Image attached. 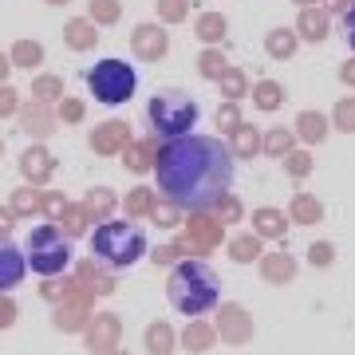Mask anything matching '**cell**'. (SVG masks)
<instances>
[{"instance_id": "6da1fadb", "label": "cell", "mask_w": 355, "mask_h": 355, "mask_svg": "<svg viewBox=\"0 0 355 355\" xmlns=\"http://www.w3.org/2000/svg\"><path fill=\"white\" fill-rule=\"evenodd\" d=\"M154 174L166 202L190 214H205L233 186V154L214 135H182L158 146Z\"/></svg>"}, {"instance_id": "7a4b0ae2", "label": "cell", "mask_w": 355, "mask_h": 355, "mask_svg": "<svg viewBox=\"0 0 355 355\" xmlns=\"http://www.w3.org/2000/svg\"><path fill=\"white\" fill-rule=\"evenodd\" d=\"M166 296L182 316H202L217 304V272L205 261H182L166 280Z\"/></svg>"}, {"instance_id": "3957f363", "label": "cell", "mask_w": 355, "mask_h": 355, "mask_svg": "<svg viewBox=\"0 0 355 355\" xmlns=\"http://www.w3.org/2000/svg\"><path fill=\"white\" fill-rule=\"evenodd\" d=\"M142 253H146V237L130 221H103L91 233V257L107 268H130Z\"/></svg>"}, {"instance_id": "277c9868", "label": "cell", "mask_w": 355, "mask_h": 355, "mask_svg": "<svg viewBox=\"0 0 355 355\" xmlns=\"http://www.w3.org/2000/svg\"><path fill=\"white\" fill-rule=\"evenodd\" d=\"M146 114H150L154 135L166 139V142L182 139V135H193V127H198V103L178 87L158 91V95L150 99V107H146Z\"/></svg>"}, {"instance_id": "5b68a950", "label": "cell", "mask_w": 355, "mask_h": 355, "mask_svg": "<svg viewBox=\"0 0 355 355\" xmlns=\"http://www.w3.org/2000/svg\"><path fill=\"white\" fill-rule=\"evenodd\" d=\"M24 261L32 265V272H40V277H55V272H64L67 261H71V245H67V237L55 225H40V229L28 233Z\"/></svg>"}, {"instance_id": "8992f818", "label": "cell", "mask_w": 355, "mask_h": 355, "mask_svg": "<svg viewBox=\"0 0 355 355\" xmlns=\"http://www.w3.org/2000/svg\"><path fill=\"white\" fill-rule=\"evenodd\" d=\"M87 87L91 95L99 103H107V107H119V103H127L130 95H135V87H139V76H135V67L127 64V60H99V64L87 71Z\"/></svg>"}, {"instance_id": "52a82bcc", "label": "cell", "mask_w": 355, "mask_h": 355, "mask_svg": "<svg viewBox=\"0 0 355 355\" xmlns=\"http://www.w3.org/2000/svg\"><path fill=\"white\" fill-rule=\"evenodd\" d=\"M296 36L304 40V44H324L331 36V12L324 4L300 8V16H296Z\"/></svg>"}, {"instance_id": "ba28073f", "label": "cell", "mask_w": 355, "mask_h": 355, "mask_svg": "<svg viewBox=\"0 0 355 355\" xmlns=\"http://www.w3.org/2000/svg\"><path fill=\"white\" fill-rule=\"evenodd\" d=\"M130 48H135V55H139V60L158 64L166 51H170V36H166L158 24H139V28H135V36H130Z\"/></svg>"}, {"instance_id": "9c48e42d", "label": "cell", "mask_w": 355, "mask_h": 355, "mask_svg": "<svg viewBox=\"0 0 355 355\" xmlns=\"http://www.w3.org/2000/svg\"><path fill=\"white\" fill-rule=\"evenodd\" d=\"M328 130H331V119H328V114L300 111V114H296V127H292V135H296L300 142H308V146H320V142L328 139Z\"/></svg>"}, {"instance_id": "30bf717a", "label": "cell", "mask_w": 355, "mask_h": 355, "mask_svg": "<svg viewBox=\"0 0 355 355\" xmlns=\"http://www.w3.org/2000/svg\"><path fill=\"white\" fill-rule=\"evenodd\" d=\"M24 268H28L24 253H20V249H16V245L0 241V292L16 288V284H20V280H24Z\"/></svg>"}, {"instance_id": "8fae6325", "label": "cell", "mask_w": 355, "mask_h": 355, "mask_svg": "<svg viewBox=\"0 0 355 355\" xmlns=\"http://www.w3.org/2000/svg\"><path fill=\"white\" fill-rule=\"evenodd\" d=\"M225 32H229V20L221 12H198L193 16V36L202 40L205 48H221Z\"/></svg>"}, {"instance_id": "7c38bea8", "label": "cell", "mask_w": 355, "mask_h": 355, "mask_svg": "<svg viewBox=\"0 0 355 355\" xmlns=\"http://www.w3.org/2000/svg\"><path fill=\"white\" fill-rule=\"evenodd\" d=\"M300 48V36H296V28H268L265 32V51L268 60H292Z\"/></svg>"}, {"instance_id": "4fadbf2b", "label": "cell", "mask_w": 355, "mask_h": 355, "mask_svg": "<svg viewBox=\"0 0 355 355\" xmlns=\"http://www.w3.org/2000/svg\"><path fill=\"white\" fill-rule=\"evenodd\" d=\"M221 336H225L229 343H245L249 336H253V324H249V316H245L237 304L221 308Z\"/></svg>"}, {"instance_id": "5bb4252c", "label": "cell", "mask_w": 355, "mask_h": 355, "mask_svg": "<svg viewBox=\"0 0 355 355\" xmlns=\"http://www.w3.org/2000/svg\"><path fill=\"white\" fill-rule=\"evenodd\" d=\"M257 150H261V130L257 127L241 123L237 130H229V154L233 158H253Z\"/></svg>"}, {"instance_id": "9a60e30c", "label": "cell", "mask_w": 355, "mask_h": 355, "mask_svg": "<svg viewBox=\"0 0 355 355\" xmlns=\"http://www.w3.org/2000/svg\"><path fill=\"white\" fill-rule=\"evenodd\" d=\"M249 95H253L257 111H280L284 107V87H280L277 79H257Z\"/></svg>"}, {"instance_id": "2e32d148", "label": "cell", "mask_w": 355, "mask_h": 355, "mask_svg": "<svg viewBox=\"0 0 355 355\" xmlns=\"http://www.w3.org/2000/svg\"><path fill=\"white\" fill-rule=\"evenodd\" d=\"M217 91H221L225 99H237V103H241L253 87H249V76H245L241 67H233V64H229L225 71H221V79H217Z\"/></svg>"}, {"instance_id": "e0dca14e", "label": "cell", "mask_w": 355, "mask_h": 355, "mask_svg": "<svg viewBox=\"0 0 355 355\" xmlns=\"http://www.w3.org/2000/svg\"><path fill=\"white\" fill-rule=\"evenodd\" d=\"M225 67H229V60H225V51H221V48H202V51H198V76H202V79L217 83Z\"/></svg>"}, {"instance_id": "ac0fdd59", "label": "cell", "mask_w": 355, "mask_h": 355, "mask_svg": "<svg viewBox=\"0 0 355 355\" xmlns=\"http://www.w3.org/2000/svg\"><path fill=\"white\" fill-rule=\"evenodd\" d=\"M292 142H296V135H292L288 127H272L265 139H261V150L272 154V158H284V154L292 150Z\"/></svg>"}, {"instance_id": "d6986e66", "label": "cell", "mask_w": 355, "mask_h": 355, "mask_svg": "<svg viewBox=\"0 0 355 355\" xmlns=\"http://www.w3.org/2000/svg\"><path fill=\"white\" fill-rule=\"evenodd\" d=\"M193 12V0H158V20L162 24H182V20H190Z\"/></svg>"}, {"instance_id": "ffe728a7", "label": "cell", "mask_w": 355, "mask_h": 355, "mask_svg": "<svg viewBox=\"0 0 355 355\" xmlns=\"http://www.w3.org/2000/svg\"><path fill=\"white\" fill-rule=\"evenodd\" d=\"M331 127L343 130V135H355V95H347L331 107Z\"/></svg>"}, {"instance_id": "44dd1931", "label": "cell", "mask_w": 355, "mask_h": 355, "mask_svg": "<svg viewBox=\"0 0 355 355\" xmlns=\"http://www.w3.org/2000/svg\"><path fill=\"white\" fill-rule=\"evenodd\" d=\"M320 202L316 198H308V193H296V202H292V221H300V225H312V221H320Z\"/></svg>"}, {"instance_id": "7402d4cb", "label": "cell", "mask_w": 355, "mask_h": 355, "mask_svg": "<svg viewBox=\"0 0 355 355\" xmlns=\"http://www.w3.org/2000/svg\"><path fill=\"white\" fill-rule=\"evenodd\" d=\"M91 142H95L99 150H114V146H123V142H127V123H103V130Z\"/></svg>"}, {"instance_id": "603a6c76", "label": "cell", "mask_w": 355, "mask_h": 355, "mask_svg": "<svg viewBox=\"0 0 355 355\" xmlns=\"http://www.w3.org/2000/svg\"><path fill=\"white\" fill-rule=\"evenodd\" d=\"M214 119H217V127L225 130V135H229V130H237V127L245 123V119H241V107H237V99H225L221 107H217Z\"/></svg>"}, {"instance_id": "cb8c5ba5", "label": "cell", "mask_w": 355, "mask_h": 355, "mask_svg": "<svg viewBox=\"0 0 355 355\" xmlns=\"http://www.w3.org/2000/svg\"><path fill=\"white\" fill-rule=\"evenodd\" d=\"M253 221H257V233H261V237H280V233H284V217H280L277 209H261Z\"/></svg>"}, {"instance_id": "d4e9b609", "label": "cell", "mask_w": 355, "mask_h": 355, "mask_svg": "<svg viewBox=\"0 0 355 355\" xmlns=\"http://www.w3.org/2000/svg\"><path fill=\"white\" fill-rule=\"evenodd\" d=\"M292 272H296V265H292L284 253H277V257H268V261H265V277L268 280H288Z\"/></svg>"}, {"instance_id": "484cf974", "label": "cell", "mask_w": 355, "mask_h": 355, "mask_svg": "<svg viewBox=\"0 0 355 355\" xmlns=\"http://www.w3.org/2000/svg\"><path fill=\"white\" fill-rule=\"evenodd\" d=\"M284 170H288L292 178H304L308 170H312V154L308 150H288L284 154Z\"/></svg>"}, {"instance_id": "4316f807", "label": "cell", "mask_w": 355, "mask_h": 355, "mask_svg": "<svg viewBox=\"0 0 355 355\" xmlns=\"http://www.w3.org/2000/svg\"><path fill=\"white\" fill-rule=\"evenodd\" d=\"M229 253H233V261H253V257L261 253V241H257V237H233Z\"/></svg>"}, {"instance_id": "83f0119b", "label": "cell", "mask_w": 355, "mask_h": 355, "mask_svg": "<svg viewBox=\"0 0 355 355\" xmlns=\"http://www.w3.org/2000/svg\"><path fill=\"white\" fill-rule=\"evenodd\" d=\"M67 40H71V48H91L95 44V32H91V24L76 20V24H67Z\"/></svg>"}, {"instance_id": "f1b7e54d", "label": "cell", "mask_w": 355, "mask_h": 355, "mask_svg": "<svg viewBox=\"0 0 355 355\" xmlns=\"http://www.w3.org/2000/svg\"><path fill=\"white\" fill-rule=\"evenodd\" d=\"M91 16L103 20V24H114L119 20V0H91Z\"/></svg>"}, {"instance_id": "f546056e", "label": "cell", "mask_w": 355, "mask_h": 355, "mask_svg": "<svg viewBox=\"0 0 355 355\" xmlns=\"http://www.w3.org/2000/svg\"><path fill=\"white\" fill-rule=\"evenodd\" d=\"M146 343H150V355H170V328H166V324H158V328H150V336H146Z\"/></svg>"}, {"instance_id": "4dcf8cb0", "label": "cell", "mask_w": 355, "mask_h": 355, "mask_svg": "<svg viewBox=\"0 0 355 355\" xmlns=\"http://www.w3.org/2000/svg\"><path fill=\"white\" fill-rule=\"evenodd\" d=\"M209 340H214V331L202 328V324H193V328L186 331V347H190V352H205V347H209Z\"/></svg>"}, {"instance_id": "1f68e13d", "label": "cell", "mask_w": 355, "mask_h": 355, "mask_svg": "<svg viewBox=\"0 0 355 355\" xmlns=\"http://www.w3.org/2000/svg\"><path fill=\"white\" fill-rule=\"evenodd\" d=\"M340 32H343V40H347V48L355 51V4L340 16Z\"/></svg>"}, {"instance_id": "d6a6232c", "label": "cell", "mask_w": 355, "mask_h": 355, "mask_svg": "<svg viewBox=\"0 0 355 355\" xmlns=\"http://www.w3.org/2000/svg\"><path fill=\"white\" fill-rule=\"evenodd\" d=\"M336 76H340V83H343V87H355V55H352V60H343Z\"/></svg>"}, {"instance_id": "836d02e7", "label": "cell", "mask_w": 355, "mask_h": 355, "mask_svg": "<svg viewBox=\"0 0 355 355\" xmlns=\"http://www.w3.org/2000/svg\"><path fill=\"white\" fill-rule=\"evenodd\" d=\"M308 257H312V265H328V261H331V245H312Z\"/></svg>"}, {"instance_id": "e575fe53", "label": "cell", "mask_w": 355, "mask_h": 355, "mask_svg": "<svg viewBox=\"0 0 355 355\" xmlns=\"http://www.w3.org/2000/svg\"><path fill=\"white\" fill-rule=\"evenodd\" d=\"M16 55H20L24 64H36V60H40V48H36V44H24V48L16 51Z\"/></svg>"}, {"instance_id": "d590c367", "label": "cell", "mask_w": 355, "mask_h": 355, "mask_svg": "<svg viewBox=\"0 0 355 355\" xmlns=\"http://www.w3.org/2000/svg\"><path fill=\"white\" fill-rule=\"evenodd\" d=\"M55 91H60V83H55V79H44V83H40V95H55Z\"/></svg>"}, {"instance_id": "8d00e7d4", "label": "cell", "mask_w": 355, "mask_h": 355, "mask_svg": "<svg viewBox=\"0 0 355 355\" xmlns=\"http://www.w3.org/2000/svg\"><path fill=\"white\" fill-rule=\"evenodd\" d=\"M130 205H135V209H150V193H135V202Z\"/></svg>"}, {"instance_id": "74e56055", "label": "cell", "mask_w": 355, "mask_h": 355, "mask_svg": "<svg viewBox=\"0 0 355 355\" xmlns=\"http://www.w3.org/2000/svg\"><path fill=\"white\" fill-rule=\"evenodd\" d=\"M12 107V91H0V111H8Z\"/></svg>"}, {"instance_id": "f35d334b", "label": "cell", "mask_w": 355, "mask_h": 355, "mask_svg": "<svg viewBox=\"0 0 355 355\" xmlns=\"http://www.w3.org/2000/svg\"><path fill=\"white\" fill-rule=\"evenodd\" d=\"M296 8H312V4H324V0H292Z\"/></svg>"}, {"instance_id": "ab89813d", "label": "cell", "mask_w": 355, "mask_h": 355, "mask_svg": "<svg viewBox=\"0 0 355 355\" xmlns=\"http://www.w3.org/2000/svg\"><path fill=\"white\" fill-rule=\"evenodd\" d=\"M0 76H4V60H0Z\"/></svg>"}, {"instance_id": "60d3db41", "label": "cell", "mask_w": 355, "mask_h": 355, "mask_svg": "<svg viewBox=\"0 0 355 355\" xmlns=\"http://www.w3.org/2000/svg\"><path fill=\"white\" fill-rule=\"evenodd\" d=\"M51 4H64V0H51Z\"/></svg>"}]
</instances>
